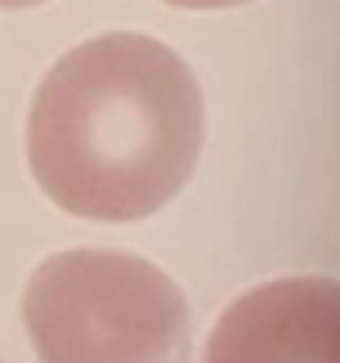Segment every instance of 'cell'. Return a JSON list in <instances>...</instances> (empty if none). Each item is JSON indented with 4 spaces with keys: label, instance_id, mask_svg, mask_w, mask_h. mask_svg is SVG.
Segmentation results:
<instances>
[{
    "label": "cell",
    "instance_id": "obj_2",
    "mask_svg": "<svg viewBox=\"0 0 340 363\" xmlns=\"http://www.w3.org/2000/svg\"><path fill=\"white\" fill-rule=\"evenodd\" d=\"M23 323L36 363H193L183 291L130 251H54L27 278Z\"/></svg>",
    "mask_w": 340,
    "mask_h": 363
},
{
    "label": "cell",
    "instance_id": "obj_1",
    "mask_svg": "<svg viewBox=\"0 0 340 363\" xmlns=\"http://www.w3.org/2000/svg\"><path fill=\"white\" fill-rule=\"evenodd\" d=\"M202 139L206 113L188 63L144 32H103L40 77L27 166L59 211L130 225L188 184Z\"/></svg>",
    "mask_w": 340,
    "mask_h": 363
},
{
    "label": "cell",
    "instance_id": "obj_4",
    "mask_svg": "<svg viewBox=\"0 0 340 363\" xmlns=\"http://www.w3.org/2000/svg\"><path fill=\"white\" fill-rule=\"evenodd\" d=\"M175 9H233V5H246V0H166Z\"/></svg>",
    "mask_w": 340,
    "mask_h": 363
},
{
    "label": "cell",
    "instance_id": "obj_3",
    "mask_svg": "<svg viewBox=\"0 0 340 363\" xmlns=\"http://www.w3.org/2000/svg\"><path fill=\"white\" fill-rule=\"evenodd\" d=\"M202 363H340L336 278H273L237 296L210 328Z\"/></svg>",
    "mask_w": 340,
    "mask_h": 363
},
{
    "label": "cell",
    "instance_id": "obj_5",
    "mask_svg": "<svg viewBox=\"0 0 340 363\" xmlns=\"http://www.w3.org/2000/svg\"><path fill=\"white\" fill-rule=\"evenodd\" d=\"M32 5H45V0H0V9H32Z\"/></svg>",
    "mask_w": 340,
    "mask_h": 363
}]
</instances>
